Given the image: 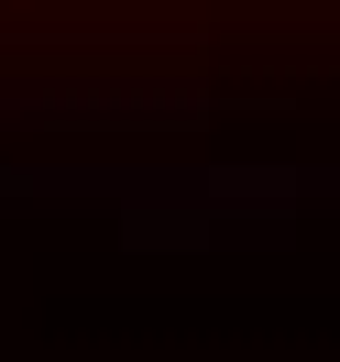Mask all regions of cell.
I'll return each instance as SVG.
<instances>
[{
    "label": "cell",
    "instance_id": "6da1fadb",
    "mask_svg": "<svg viewBox=\"0 0 340 362\" xmlns=\"http://www.w3.org/2000/svg\"><path fill=\"white\" fill-rule=\"evenodd\" d=\"M187 187H198V209H252V220H286V209L318 198L307 165H209V176H187Z\"/></svg>",
    "mask_w": 340,
    "mask_h": 362
}]
</instances>
